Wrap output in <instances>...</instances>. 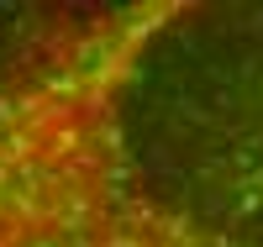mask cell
<instances>
[{
  "label": "cell",
  "instance_id": "obj_1",
  "mask_svg": "<svg viewBox=\"0 0 263 247\" xmlns=\"http://www.w3.org/2000/svg\"><path fill=\"white\" fill-rule=\"evenodd\" d=\"M0 16V247H263V6Z\"/></svg>",
  "mask_w": 263,
  "mask_h": 247
}]
</instances>
